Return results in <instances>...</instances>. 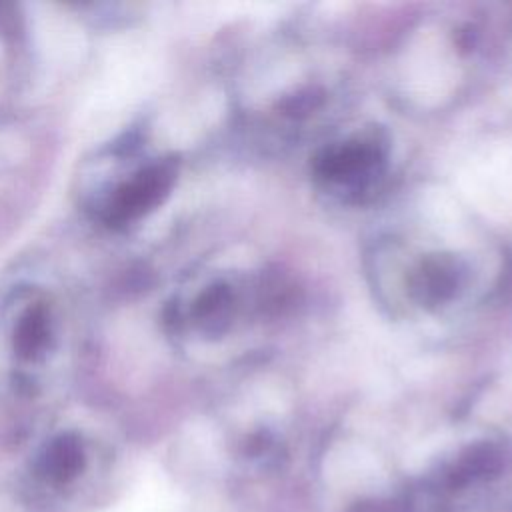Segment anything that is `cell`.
I'll use <instances>...</instances> for the list:
<instances>
[{
	"instance_id": "cell-1",
	"label": "cell",
	"mask_w": 512,
	"mask_h": 512,
	"mask_svg": "<svg viewBox=\"0 0 512 512\" xmlns=\"http://www.w3.org/2000/svg\"><path fill=\"white\" fill-rule=\"evenodd\" d=\"M178 176V162L174 158H154L128 172L116 176L92 200L96 218L114 230L128 228L156 208L170 196Z\"/></svg>"
},
{
	"instance_id": "cell-6",
	"label": "cell",
	"mask_w": 512,
	"mask_h": 512,
	"mask_svg": "<svg viewBox=\"0 0 512 512\" xmlns=\"http://www.w3.org/2000/svg\"><path fill=\"white\" fill-rule=\"evenodd\" d=\"M232 294L224 284H212L204 288L190 304L188 318L206 334H218L230 312Z\"/></svg>"
},
{
	"instance_id": "cell-3",
	"label": "cell",
	"mask_w": 512,
	"mask_h": 512,
	"mask_svg": "<svg viewBox=\"0 0 512 512\" xmlns=\"http://www.w3.org/2000/svg\"><path fill=\"white\" fill-rule=\"evenodd\" d=\"M36 474L54 486H62L78 478L86 468V446L76 432H60L52 436L38 452L34 462Z\"/></svg>"
},
{
	"instance_id": "cell-4",
	"label": "cell",
	"mask_w": 512,
	"mask_h": 512,
	"mask_svg": "<svg viewBox=\"0 0 512 512\" xmlns=\"http://www.w3.org/2000/svg\"><path fill=\"white\" fill-rule=\"evenodd\" d=\"M378 160H380V152L374 144L352 142V144H342L338 148L328 150L318 162V172L328 180L350 182L372 172Z\"/></svg>"
},
{
	"instance_id": "cell-5",
	"label": "cell",
	"mask_w": 512,
	"mask_h": 512,
	"mask_svg": "<svg viewBox=\"0 0 512 512\" xmlns=\"http://www.w3.org/2000/svg\"><path fill=\"white\" fill-rule=\"evenodd\" d=\"M458 268L454 260L432 258L426 260L414 280L416 296L422 304H440L456 294Z\"/></svg>"
},
{
	"instance_id": "cell-2",
	"label": "cell",
	"mask_w": 512,
	"mask_h": 512,
	"mask_svg": "<svg viewBox=\"0 0 512 512\" xmlns=\"http://www.w3.org/2000/svg\"><path fill=\"white\" fill-rule=\"evenodd\" d=\"M56 306L44 292H34L20 302L8 326V350L18 368L40 366L56 348Z\"/></svg>"
}]
</instances>
